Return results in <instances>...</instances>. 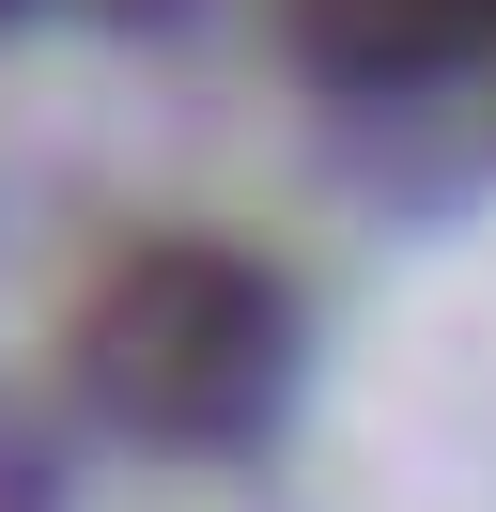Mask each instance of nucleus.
<instances>
[{
  "label": "nucleus",
  "instance_id": "f257e3e1",
  "mask_svg": "<svg viewBox=\"0 0 496 512\" xmlns=\"http://www.w3.org/2000/svg\"><path fill=\"white\" fill-rule=\"evenodd\" d=\"M93 388L155 435H233L279 388V295L233 249H140L93 311Z\"/></svg>",
  "mask_w": 496,
  "mask_h": 512
}]
</instances>
